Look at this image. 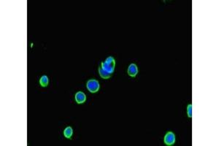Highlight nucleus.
Returning <instances> with one entry per match:
<instances>
[{"label": "nucleus", "instance_id": "1", "mask_svg": "<svg viewBox=\"0 0 219 146\" xmlns=\"http://www.w3.org/2000/svg\"><path fill=\"white\" fill-rule=\"evenodd\" d=\"M115 66H116V61L113 57L110 56L105 60V61L102 62L101 67L107 72L113 74V72H114Z\"/></svg>", "mask_w": 219, "mask_h": 146}, {"label": "nucleus", "instance_id": "2", "mask_svg": "<svg viewBox=\"0 0 219 146\" xmlns=\"http://www.w3.org/2000/svg\"><path fill=\"white\" fill-rule=\"evenodd\" d=\"M86 87L91 93H96L99 89V83L97 80L91 79L86 83Z\"/></svg>", "mask_w": 219, "mask_h": 146}, {"label": "nucleus", "instance_id": "3", "mask_svg": "<svg viewBox=\"0 0 219 146\" xmlns=\"http://www.w3.org/2000/svg\"><path fill=\"white\" fill-rule=\"evenodd\" d=\"M175 142V135L172 132H169L164 137V143L167 145H172Z\"/></svg>", "mask_w": 219, "mask_h": 146}, {"label": "nucleus", "instance_id": "4", "mask_svg": "<svg viewBox=\"0 0 219 146\" xmlns=\"http://www.w3.org/2000/svg\"><path fill=\"white\" fill-rule=\"evenodd\" d=\"M75 101L78 104H83L86 101V96L83 92L78 91L75 94Z\"/></svg>", "mask_w": 219, "mask_h": 146}, {"label": "nucleus", "instance_id": "5", "mask_svg": "<svg viewBox=\"0 0 219 146\" xmlns=\"http://www.w3.org/2000/svg\"><path fill=\"white\" fill-rule=\"evenodd\" d=\"M127 72H128V74L129 76H131V77H135L138 73V69L137 65L134 64H130L129 66Z\"/></svg>", "mask_w": 219, "mask_h": 146}, {"label": "nucleus", "instance_id": "6", "mask_svg": "<svg viewBox=\"0 0 219 146\" xmlns=\"http://www.w3.org/2000/svg\"><path fill=\"white\" fill-rule=\"evenodd\" d=\"M72 134H73V130H72V127H70V126L66 127V128L64 129V135L65 137L67 138V139H70Z\"/></svg>", "mask_w": 219, "mask_h": 146}, {"label": "nucleus", "instance_id": "7", "mask_svg": "<svg viewBox=\"0 0 219 146\" xmlns=\"http://www.w3.org/2000/svg\"><path fill=\"white\" fill-rule=\"evenodd\" d=\"M99 74H100L101 77H102V78H104V79L110 78V77H111V75H112V74L107 72L106 71H105L104 69H102V67L99 68Z\"/></svg>", "mask_w": 219, "mask_h": 146}, {"label": "nucleus", "instance_id": "8", "mask_svg": "<svg viewBox=\"0 0 219 146\" xmlns=\"http://www.w3.org/2000/svg\"><path fill=\"white\" fill-rule=\"evenodd\" d=\"M40 85L43 87H46L48 84V78L46 75H43V77L40 78Z\"/></svg>", "mask_w": 219, "mask_h": 146}, {"label": "nucleus", "instance_id": "9", "mask_svg": "<svg viewBox=\"0 0 219 146\" xmlns=\"http://www.w3.org/2000/svg\"><path fill=\"white\" fill-rule=\"evenodd\" d=\"M187 113L189 118L192 117V105H189L187 107Z\"/></svg>", "mask_w": 219, "mask_h": 146}]
</instances>
